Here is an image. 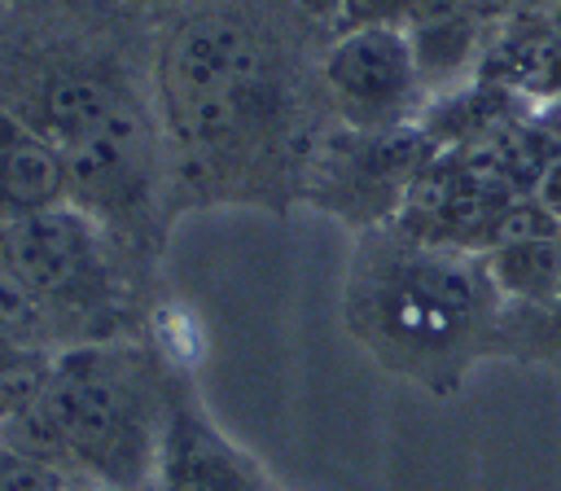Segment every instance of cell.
Wrapping results in <instances>:
<instances>
[{
  "label": "cell",
  "mask_w": 561,
  "mask_h": 491,
  "mask_svg": "<svg viewBox=\"0 0 561 491\" xmlns=\"http://www.w3.org/2000/svg\"><path fill=\"white\" fill-rule=\"evenodd\" d=\"M61 491H118V487H96V482H66Z\"/></svg>",
  "instance_id": "obj_22"
},
{
  "label": "cell",
  "mask_w": 561,
  "mask_h": 491,
  "mask_svg": "<svg viewBox=\"0 0 561 491\" xmlns=\"http://www.w3.org/2000/svg\"><path fill=\"white\" fill-rule=\"evenodd\" d=\"M66 202L61 149L0 105V224Z\"/></svg>",
  "instance_id": "obj_10"
},
{
  "label": "cell",
  "mask_w": 561,
  "mask_h": 491,
  "mask_svg": "<svg viewBox=\"0 0 561 491\" xmlns=\"http://www.w3.org/2000/svg\"><path fill=\"white\" fill-rule=\"evenodd\" d=\"M0 276L44 316L57 351L140 338L149 285L70 202L0 224Z\"/></svg>",
  "instance_id": "obj_5"
},
{
  "label": "cell",
  "mask_w": 561,
  "mask_h": 491,
  "mask_svg": "<svg viewBox=\"0 0 561 491\" xmlns=\"http://www.w3.org/2000/svg\"><path fill=\"white\" fill-rule=\"evenodd\" d=\"M535 114H539V123H543V127H548V132L561 140V96H557V101H543Z\"/></svg>",
  "instance_id": "obj_21"
},
{
  "label": "cell",
  "mask_w": 561,
  "mask_h": 491,
  "mask_svg": "<svg viewBox=\"0 0 561 491\" xmlns=\"http://www.w3.org/2000/svg\"><path fill=\"white\" fill-rule=\"evenodd\" d=\"M153 35L114 0H0V105L66 149L153 88Z\"/></svg>",
  "instance_id": "obj_4"
},
{
  "label": "cell",
  "mask_w": 561,
  "mask_h": 491,
  "mask_svg": "<svg viewBox=\"0 0 561 491\" xmlns=\"http://www.w3.org/2000/svg\"><path fill=\"white\" fill-rule=\"evenodd\" d=\"M66 202L79 206L131 263V272L153 289L158 263L167 254V232L175 224L167 140L149 92L118 101L96 127L61 149Z\"/></svg>",
  "instance_id": "obj_6"
},
{
  "label": "cell",
  "mask_w": 561,
  "mask_h": 491,
  "mask_svg": "<svg viewBox=\"0 0 561 491\" xmlns=\"http://www.w3.org/2000/svg\"><path fill=\"white\" fill-rule=\"evenodd\" d=\"M31 355H39V351H31V346H22L18 338H9L4 329H0V373H9L13 364H22V359H31ZM53 355V351H48Z\"/></svg>",
  "instance_id": "obj_19"
},
{
  "label": "cell",
  "mask_w": 561,
  "mask_h": 491,
  "mask_svg": "<svg viewBox=\"0 0 561 491\" xmlns=\"http://www.w3.org/2000/svg\"><path fill=\"white\" fill-rule=\"evenodd\" d=\"M535 197H539V202H543V206H548V210H552V215L561 219V158H557V162L548 167V175L539 180Z\"/></svg>",
  "instance_id": "obj_18"
},
{
  "label": "cell",
  "mask_w": 561,
  "mask_h": 491,
  "mask_svg": "<svg viewBox=\"0 0 561 491\" xmlns=\"http://www.w3.org/2000/svg\"><path fill=\"white\" fill-rule=\"evenodd\" d=\"M552 9H561V0H482L486 22H504L522 13H552Z\"/></svg>",
  "instance_id": "obj_16"
},
{
  "label": "cell",
  "mask_w": 561,
  "mask_h": 491,
  "mask_svg": "<svg viewBox=\"0 0 561 491\" xmlns=\"http://www.w3.org/2000/svg\"><path fill=\"white\" fill-rule=\"evenodd\" d=\"M171 386L175 368L145 338L66 346L53 355L35 408L0 438L53 465L66 482L149 491Z\"/></svg>",
  "instance_id": "obj_3"
},
{
  "label": "cell",
  "mask_w": 561,
  "mask_h": 491,
  "mask_svg": "<svg viewBox=\"0 0 561 491\" xmlns=\"http://www.w3.org/2000/svg\"><path fill=\"white\" fill-rule=\"evenodd\" d=\"M408 0H342L333 31H364V26H403Z\"/></svg>",
  "instance_id": "obj_14"
},
{
  "label": "cell",
  "mask_w": 561,
  "mask_h": 491,
  "mask_svg": "<svg viewBox=\"0 0 561 491\" xmlns=\"http://www.w3.org/2000/svg\"><path fill=\"white\" fill-rule=\"evenodd\" d=\"M61 487H66V478L53 465H44L0 438V491H61Z\"/></svg>",
  "instance_id": "obj_13"
},
{
  "label": "cell",
  "mask_w": 561,
  "mask_h": 491,
  "mask_svg": "<svg viewBox=\"0 0 561 491\" xmlns=\"http://www.w3.org/2000/svg\"><path fill=\"white\" fill-rule=\"evenodd\" d=\"M430 158V140L416 123L403 127H342L333 123L311 158L302 202L337 224L368 232L399 219L416 167Z\"/></svg>",
  "instance_id": "obj_7"
},
{
  "label": "cell",
  "mask_w": 561,
  "mask_h": 491,
  "mask_svg": "<svg viewBox=\"0 0 561 491\" xmlns=\"http://www.w3.org/2000/svg\"><path fill=\"white\" fill-rule=\"evenodd\" d=\"M302 18H311L316 26H324V31H333V22H337V9H342V0H289Z\"/></svg>",
  "instance_id": "obj_17"
},
{
  "label": "cell",
  "mask_w": 561,
  "mask_h": 491,
  "mask_svg": "<svg viewBox=\"0 0 561 491\" xmlns=\"http://www.w3.org/2000/svg\"><path fill=\"white\" fill-rule=\"evenodd\" d=\"M504 311L482 254L421 241L394 224L355 232L342 324L381 373L447 399L482 359L500 355Z\"/></svg>",
  "instance_id": "obj_2"
},
{
  "label": "cell",
  "mask_w": 561,
  "mask_h": 491,
  "mask_svg": "<svg viewBox=\"0 0 561 491\" xmlns=\"http://www.w3.org/2000/svg\"><path fill=\"white\" fill-rule=\"evenodd\" d=\"M500 355L535 359V364H561V298L548 307H508Z\"/></svg>",
  "instance_id": "obj_12"
},
{
  "label": "cell",
  "mask_w": 561,
  "mask_h": 491,
  "mask_svg": "<svg viewBox=\"0 0 561 491\" xmlns=\"http://www.w3.org/2000/svg\"><path fill=\"white\" fill-rule=\"evenodd\" d=\"M482 259L508 307H548L561 298V232L522 237Z\"/></svg>",
  "instance_id": "obj_11"
},
{
  "label": "cell",
  "mask_w": 561,
  "mask_h": 491,
  "mask_svg": "<svg viewBox=\"0 0 561 491\" xmlns=\"http://www.w3.org/2000/svg\"><path fill=\"white\" fill-rule=\"evenodd\" d=\"M460 18H486L482 0H408L403 26H438V22H460Z\"/></svg>",
  "instance_id": "obj_15"
},
{
  "label": "cell",
  "mask_w": 561,
  "mask_h": 491,
  "mask_svg": "<svg viewBox=\"0 0 561 491\" xmlns=\"http://www.w3.org/2000/svg\"><path fill=\"white\" fill-rule=\"evenodd\" d=\"M333 31L289 0H180L153 35L171 206L285 215L333 127L320 57Z\"/></svg>",
  "instance_id": "obj_1"
},
{
  "label": "cell",
  "mask_w": 561,
  "mask_h": 491,
  "mask_svg": "<svg viewBox=\"0 0 561 491\" xmlns=\"http://www.w3.org/2000/svg\"><path fill=\"white\" fill-rule=\"evenodd\" d=\"M324 101L342 127H403L425 110V83L416 70L408 26L333 31L320 57Z\"/></svg>",
  "instance_id": "obj_8"
},
{
  "label": "cell",
  "mask_w": 561,
  "mask_h": 491,
  "mask_svg": "<svg viewBox=\"0 0 561 491\" xmlns=\"http://www.w3.org/2000/svg\"><path fill=\"white\" fill-rule=\"evenodd\" d=\"M114 4H123V9H131V13H145V18H162V13H171L180 0H114Z\"/></svg>",
  "instance_id": "obj_20"
},
{
  "label": "cell",
  "mask_w": 561,
  "mask_h": 491,
  "mask_svg": "<svg viewBox=\"0 0 561 491\" xmlns=\"http://www.w3.org/2000/svg\"><path fill=\"white\" fill-rule=\"evenodd\" d=\"M149 491H272L267 473L202 408L193 381L175 373L158 469Z\"/></svg>",
  "instance_id": "obj_9"
}]
</instances>
